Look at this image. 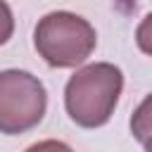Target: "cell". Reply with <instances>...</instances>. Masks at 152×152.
Wrapping results in <instances>:
<instances>
[{"mask_svg":"<svg viewBox=\"0 0 152 152\" xmlns=\"http://www.w3.org/2000/svg\"><path fill=\"white\" fill-rule=\"evenodd\" d=\"M135 43H138V48L145 55L152 57V12L138 24V28H135Z\"/></svg>","mask_w":152,"mask_h":152,"instance_id":"obj_5","label":"cell"},{"mask_svg":"<svg viewBox=\"0 0 152 152\" xmlns=\"http://www.w3.org/2000/svg\"><path fill=\"white\" fill-rule=\"evenodd\" d=\"M124 74L109 62H95L81 66L64 88V107L74 124L81 128L104 126L121 97Z\"/></svg>","mask_w":152,"mask_h":152,"instance_id":"obj_1","label":"cell"},{"mask_svg":"<svg viewBox=\"0 0 152 152\" xmlns=\"http://www.w3.org/2000/svg\"><path fill=\"white\" fill-rule=\"evenodd\" d=\"M33 45L45 64L55 69H71L83 64L93 55L97 45V33L88 19L66 10H57L38 19Z\"/></svg>","mask_w":152,"mask_h":152,"instance_id":"obj_2","label":"cell"},{"mask_svg":"<svg viewBox=\"0 0 152 152\" xmlns=\"http://www.w3.org/2000/svg\"><path fill=\"white\" fill-rule=\"evenodd\" d=\"M142 145H145V152H152V138H150V140H145Z\"/></svg>","mask_w":152,"mask_h":152,"instance_id":"obj_7","label":"cell"},{"mask_svg":"<svg viewBox=\"0 0 152 152\" xmlns=\"http://www.w3.org/2000/svg\"><path fill=\"white\" fill-rule=\"evenodd\" d=\"M24 152H74V150L62 140H40V142H33L31 147H26Z\"/></svg>","mask_w":152,"mask_h":152,"instance_id":"obj_6","label":"cell"},{"mask_svg":"<svg viewBox=\"0 0 152 152\" xmlns=\"http://www.w3.org/2000/svg\"><path fill=\"white\" fill-rule=\"evenodd\" d=\"M48 109V93L40 78L21 69L0 74V131L19 135L36 128Z\"/></svg>","mask_w":152,"mask_h":152,"instance_id":"obj_3","label":"cell"},{"mask_svg":"<svg viewBox=\"0 0 152 152\" xmlns=\"http://www.w3.org/2000/svg\"><path fill=\"white\" fill-rule=\"evenodd\" d=\"M131 133L138 142H145L152 138V93L135 107L131 116Z\"/></svg>","mask_w":152,"mask_h":152,"instance_id":"obj_4","label":"cell"}]
</instances>
